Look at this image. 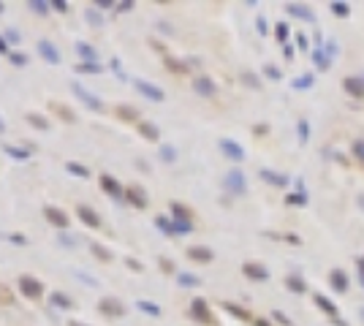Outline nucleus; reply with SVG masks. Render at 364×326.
<instances>
[{
    "mask_svg": "<svg viewBox=\"0 0 364 326\" xmlns=\"http://www.w3.org/2000/svg\"><path fill=\"white\" fill-rule=\"evenodd\" d=\"M71 90H74V95L82 98V104H84V106H90V109H95V111H103V101L95 95V93H90L87 87H84V84L71 82Z\"/></svg>",
    "mask_w": 364,
    "mask_h": 326,
    "instance_id": "f257e3e1",
    "label": "nucleus"
},
{
    "mask_svg": "<svg viewBox=\"0 0 364 326\" xmlns=\"http://www.w3.org/2000/svg\"><path fill=\"white\" fill-rule=\"evenodd\" d=\"M98 310H101V315H106V318H120V315H125L123 302H117L114 296H103L101 302H98Z\"/></svg>",
    "mask_w": 364,
    "mask_h": 326,
    "instance_id": "f03ea898",
    "label": "nucleus"
},
{
    "mask_svg": "<svg viewBox=\"0 0 364 326\" xmlns=\"http://www.w3.org/2000/svg\"><path fill=\"white\" fill-rule=\"evenodd\" d=\"M19 291L25 294L28 299H41L44 296V285H41V280H35V278H19Z\"/></svg>",
    "mask_w": 364,
    "mask_h": 326,
    "instance_id": "7ed1b4c3",
    "label": "nucleus"
},
{
    "mask_svg": "<svg viewBox=\"0 0 364 326\" xmlns=\"http://www.w3.org/2000/svg\"><path fill=\"white\" fill-rule=\"evenodd\" d=\"M44 215H47V220L52 223V226H57L60 231L68 229V215H65L60 207H44Z\"/></svg>",
    "mask_w": 364,
    "mask_h": 326,
    "instance_id": "20e7f679",
    "label": "nucleus"
},
{
    "mask_svg": "<svg viewBox=\"0 0 364 326\" xmlns=\"http://www.w3.org/2000/svg\"><path fill=\"white\" fill-rule=\"evenodd\" d=\"M101 187L111 196V199H114V202H123V196H125V193H123V185H120L114 177H109V174H101Z\"/></svg>",
    "mask_w": 364,
    "mask_h": 326,
    "instance_id": "39448f33",
    "label": "nucleus"
},
{
    "mask_svg": "<svg viewBox=\"0 0 364 326\" xmlns=\"http://www.w3.org/2000/svg\"><path fill=\"white\" fill-rule=\"evenodd\" d=\"M133 87H136V90L142 93L144 98H150V101H163V90L155 87V84H150V82H144V79H136Z\"/></svg>",
    "mask_w": 364,
    "mask_h": 326,
    "instance_id": "423d86ee",
    "label": "nucleus"
},
{
    "mask_svg": "<svg viewBox=\"0 0 364 326\" xmlns=\"http://www.w3.org/2000/svg\"><path fill=\"white\" fill-rule=\"evenodd\" d=\"M38 55H41L47 62H52V65H57V62H60V52H57V47H55L52 41H47V38H41V41H38Z\"/></svg>",
    "mask_w": 364,
    "mask_h": 326,
    "instance_id": "0eeeda50",
    "label": "nucleus"
},
{
    "mask_svg": "<svg viewBox=\"0 0 364 326\" xmlns=\"http://www.w3.org/2000/svg\"><path fill=\"white\" fill-rule=\"evenodd\" d=\"M125 199H128L133 207H139V209L147 207V193H144L139 185H128V190H125Z\"/></svg>",
    "mask_w": 364,
    "mask_h": 326,
    "instance_id": "6e6552de",
    "label": "nucleus"
},
{
    "mask_svg": "<svg viewBox=\"0 0 364 326\" xmlns=\"http://www.w3.org/2000/svg\"><path fill=\"white\" fill-rule=\"evenodd\" d=\"M76 215H79V220H82L84 226H90V229H98V226H101V217H98L90 207H84V204L76 207Z\"/></svg>",
    "mask_w": 364,
    "mask_h": 326,
    "instance_id": "1a4fd4ad",
    "label": "nucleus"
},
{
    "mask_svg": "<svg viewBox=\"0 0 364 326\" xmlns=\"http://www.w3.org/2000/svg\"><path fill=\"white\" fill-rule=\"evenodd\" d=\"M74 49L79 52V57H82L84 62H98V52H95L93 47H90V44H84V41H76V44H74Z\"/></svg>",
    "mask_w": 364,
    "mask_h": 326,
    "instance_id": "9d476101",
    "label": "nucleus"
},
{
    "mask_svg": "<svg viewBox=\"0 0 364 326\" xmlns=\"http://www.w3.org/2000/svg\"><path fill=\"white\" fill-rule=\"evenodd\" d=\"M49 305H52V307H63V310H68V307H74V299H71L68 294H63V291H55L52 296H49Z\"/></svg>",
    "mask_w": 364,
    "mask_h": 326,
    "instance_id": "9b49d317",
    "label": "nucleus"
},
{
    "mask_svg": "<svg viewBox=\"0 0 364 326\" xmlns=\"http://www.w3.org/2000/svg\"><path fill=\"white\" fill-rule=\"evenodd\" d=\"M139 133H142L144 139H150V141H158V139H160L158 128H155L152 123H147V120H142V123H139Z\"/></svg>",
    "mask_w": 364,
    "mask_h": 326,
    "instance_id": "f8f14e48",
    "label": "nucleus"
},
{
    "mask_svg": "<svg viewBox=\"0 0 364 326\" xmlns=\"http://www.w3.org/2000/svg\"><path fill=\"white\" fill-rule=\"evenodd\" d=\"M117 117L125 120V123H142V120H139V111L131 109V106H117Z\"/></svg>",
    "mask_w": 364,
    "mask_h": 326,
    "instance_id": "ddd939ff",
    "label": "nucleus"
},
{
    "mask_svg": "<svg viewBox=\"0 0 364 326\" xmlns=\"http://www.w3.org/2000/svg\"><path fill=\"white\" fill-rule=\"evenodd\" d=\"M193 87H196V90H199L201 95H215V84L209 82L206 77H199L196 82H193Z\"/></svg>",
    "mask_w": 364,
    "mask_h": 326,
    "instance_id": "4468645a",
    "label": "nucleus"
},
{
    "mask_svg": "<svg viewBox=\"0 0 364 326\" xmlns=\"http://www.w3.org/2000/svg\"><path fill=\"white\" fill-rule=\"evenodd\" d=\"M28 8L30 11H35V14H49V11H52V3H47V0H30L28 3Z\"/></svg>",
    "mask_w": 364,
    "mask_h": 326,
    "instance_id": "2eb2a0df",
    "label": "nucleus"
},
{
    "mask_svg": "<svg viewBox=\"0 0 364 326\" xmlns=\"http://www.w3.org/2000/svg\"><path fill=\"white\" fill-rule=\"evenodd\" d=\"M3 150H6V153L11 155V158H19V160L30 158V153H33V150H25V147H11V144H6Z\"/></svg>",
    "mask_w": 364,
    "mask_h": 326,
    "instance_id": "dca6fc26",
    "label": "nucleus"
},
{
    "mask_svg": "<svg viewBox=\"0 0 364 326\" xmlns=\"http://www.w3.org/2000/svg\"><path fill=\"white\" fill-rule=\"evenodd\" d=\"M188 256H190L193 261H209L212 253H209L206 248H190V250H188Z\"/></svg>",
    "mask_w": 364,
    "mask_h": 326,
    "instance_id": "f3484780",
    "label": "nucleus"
},
{
    "mask_svg": "<svg viewBox=\"0 0 364 326\" xmlns=\"http://www.w3.org/2000/svg\"><path fill=\"white\" fill-rule=\"evenodd\" d=\"M193 312H196V318H199V321H209V310H206V305L201 302V299L193 302Z\"/></svg>",
    "mask_w": 364,
    "mask_h": 326,
    "instance_id": "a211bd4d",
    "label": "nucleus"
},
{
    "mask_svg": "<svg viewBox=\"0 0 364 326\" xmlns=\"http://www.w3.org/2000/svg\"><path fill=\"white\" fill-rule=\"evenodd\" d=\"M52 111H57V114H60L63 120H65V123H74V111L68 109V106H63V104H52Z\"/></svg>",
    "mask_w": 364,
    "mask_h": 326,
    "instance_id": "6ab92c4d",
    "label": "nucleus"
},
{
    "mask_svg": "<svg viewBox=\"0 0 364 326\" xmlns=\"http://www.w3.org/2000/svg\"><path fill=\"white\" fill-rule=\"evenodd\" d=\"M76 71H79V74H101L103 65L101 62H82V65H76Z\"/></svg>",
    "mask_w": 364,
    "mask_h": 326,
    "instance_id": "aec40b11",
    "label": "nucleus"
},
{
    "mask_svg": "<svg viewBox=\"0 0 364 326\" xmlns=\"http://www.w3.org/2000/svg\"><path fill=\"white\" fill-rule=\"evenodd\" d=\"M220 147H223V153H226V155H231L234 160H239V158H242V150H239L237 144H234V141H223Z\"/></svg>",
    "mask_w": 364,
    "mask_h": 326,
    "instance_id": "412c9836",
    "label": "nucleus"
},
{
    "mask_svg": "<svg viewBox=\"0 0 364 326\" xmlns=\"http://www.w3.org/2000/svg\"><path fill=\"white\" fill-rule=\"evenodd\" d=\"M28 123L33 125V128H38V131H47L49 128L47 117H41V114H28Z\"/></svg>",
    "mask_w": 364,
    "mask_h": 326,
    "instance_id": "4be33fe9",
    "label": "nucleus"
},
{
    "mask_svg": "<svg viewBox=\"0 0 364 326\" xmlns=\"http://www.w3.org/2000/svg\"><path fill=\"white\" fill-rule=\"evenodd\" d=\"M68 174H76V177H90V169H84L82 163H65Z\"/></svg>",
    "mask_w": 364,
    "mask_h": 326,
    "instance_id": "5701e85b",
    "label": "nucleus"
},
{
    "mask_svg": "<svg viewBox=\"0 0 364 326\" xmlns=\"http://www.w3.org/2000/svg\"><path fill=\"white\" fill-rule=\"evenodd\" d=\"M136 307H139L142 312H147V315H160V307H155L152 302H144V299H142V302H139Z\"/></svg>",
    "mask_w": 364,
    "mask_h": 326,
    "instance_id": "b1692460",
    "label": "nucleus"
},
{
    "mask_svg": "<svg viewBox=\"0 0 364 326\" xmlns=\"http://www.w3.org/2000/svg\"><path fill=\"white\" fill-rule=\"evenodd\" d=\"M8 60L14 62V65H25V62H28V55H25V52H11Z\"/></svg>",
    "mask_w": 364,
    "mask_h": 326,
    "instance_id": "393cba45",
    "label": "nucleus"
},
{
    "mask_svg": "<svg viewBox=\"0 0 364 326\" xmlns=\"http://www.w3.org/2000/svg\"><path fill=\"white\" fill-rule=\"evenodd\" d=\"M155 223H158V229L160 231H166V234H174V226H172V223H169V220H166V217H155Z\"/></svg>",
    "mask_w": 364,
    "mask_h": 326,
    "instance_id": "a878e982",
    "label": "nucleus"
},
{
    "mask_svg": "<svg viewBox=\"0 0 364 326\" xmlns=\"http://www.w3.org/2000/svg\"><path fill=\"white\" fill-rule=\"evenodd\" d=\"M228 185H231L234 190H242V174H239V171H234L231 177H228Z\"/></svg>",
    "mask_w": 364,
    "mask_h": 326,
    "instance_id": "bb28decb",
    "label": "nucleus"
},
{
    "mask_svg": "<svg viewBox=\"0 0 364 326\" xmlns=\"http://www.w3.org/2000/svg\"><path fill=\"white\" fill-rule=\"evenodd\" d=\"M190 231V223L188 220H177L174 223V234H188Z\"/></svg>",
    "mask_w": 364,
    "mask_h": 326,
    "instance_id": "cd10ccee",
    "label": "nucleus"
},
{
    "mask_svg": "<svg viewBox=\"0 0 364 326\" xmlns=\"http://www.w3.org/2000/svg\"><path fill=\"white\" fill-rule=\"evenodd\" d=\"M245 272H248L250 278H264V275H267V272H264L261 266H253V264H248V266H245Z\"/></svg>",
    "mask_w": 364,
    "mask_h": 326,
    "instance_id": "c85d7f7f",
    "label": "nucleus"
},
{
    "mask_svg": "<svg viewBox=\"0 0 364 326\" xmlns=\"http://www.w3.org/2000/svg\"><path fill=\"white\" fill-rule=\"evenodd\" d=\"M93 253H95L98 258H103V261H109V258H111V253H106L103 245H93Z\"/></svg>",
    "mask_w": 364,
    "mask_h": 326,
    "instance_id": "c756f323",
    "label": "nucleus"
},
{
    "mask_svg": "<svg viewBox=\"0 0 364 326\" xmlns=\"http://www.w3.org/2000/svg\"><path fill=\"white\" fill-rule=\"evenodd\" d=\"M160 158H163V160H169V163H172V160H174V150H172V147H160Z\"/></svg>",
    "mask_w": 364,
    "mask_h": 326,
    "instance_id": "7c9ffc66",
    "label": "nucleus"
},
{
    "mask_svg": "<svg viewBox=\"0 0 364 326\" xmlns=\"http://www.w3.org/2000/svg\"><path fill=\"white\" fill-rule=\"evenodd\" d=\"M87 22L90 25H103V16L95 14V11H87Z\"/></svg>",
    "mask_w": 364,
    "mask_h": 326,
    "instance_id": "2f4dec72",
    "label": "nucleus"
},
{
    "mask_svg": "<svg viewBox=\"0 0 364 326\" xmlns=\"http://www.w3.org/2000/svg\"><path fill=\"white\" fill-rule=\"evenodd\" d=\"M19 30H6V41H11V44H19Z\"/></svg>",
    "mask_w": 364,
    "mask_h": 326,
    "instance_id": "473e14b6",
    "label": "nucleus"
},
{
    "mask_svg": "<svg viewBox=\"0 0 364 326\" xmlns=\"http://www.w3.org/2000/svg\"><path fill=\"white\" fill-rule=\"evenodd\" d=\"M179 283H182V285H196L199 280L193 278V275H179Z\"/></svg>",
    "mask_w": 364,
    "mask_h": 326,
    "instance_id": "72a5a7b5",
    "label": "nucleus"
},
{
    "mask_svg": "<svg viewBox=\"0 0 364 326\" xmlns=\"http://www.w3.org/2000/svg\"><path fill=\"white\" fill-rule=\"evenodd\" d=\"M52 8H57V11H68V3H65V0H52Z\"/></svg>",
    "mask_w": 364,
    "mask_h": 326,
    "instance_id": "f704fd0d",
    "label": "nucleus"
},
{
    "mask_svg": "<svg viewBox=\"0 0 364 326\" xmlns=\"http://www.w3.org/2000/svg\"><path fill=\"white\" fill-rule=\"evenodd\" d=\"M95 8H117V3H111V0H98Z\"/></svg>",
    "mask_w": 364,
    "mask_h": 326,
    "instance_id": "c9c22d12",
    "label": "nucleus"
},
{
    "mask_svg": "<svg viewBox=\"0 0 364 326\" xmlns=\"http://www.w3.org/2000/svg\"><path fill=\"white\" fill-rule=\"evenodd\" d=\"M133 3H117V11H131Z\"/></svg>",
    "mask_w": 364,
    "mask_h": 326,
    "instance_id": "e433bc0d",
    "label": "nucleus"
},
{
    "mask_svg": "<svg viewBox=\"0 0 364 326\" xmlns=\"http://www.w3.org/2000/svg\"><path fill=\"white\" fill-rule=\"evenodd\" d=\"M128 266H131V269H139V272H142V264H139V261H133V258H128Z\"/></svg>",
    "mask_w": 364,
    "mask_h": 326,
    "instance_id": "4c0bfd02",
    "label": "nucleus"
},
{
    "mask_svg": "<svg viewBox=\"0 0 364 326\" xmlns=\"http://www.w3.org/2000/svg\"><path fill=\"white\" fill-rule=\"evenodd\" d=\"M0 55H11V52H8V47H6V41H3V38H0Z\"/></svg>",
    "mask_w": 364,
    "mask_h": 326,
    "instance_id": "58836bf2",
    "label": "nucleus"
},
{
    "mask_svg": "<svg viewBox=\"0 0 364 326\" xmlns=\"http://www.w3.org/2000/svg\"><path fill=\"white\" fill-rule=\"evenodd\" d=\"M71 326H87V324H79V321H71Z\"/></svg>",
    "mask_w": 364,
    "mask_h": 326,
    "instance_id": "ea45409f",
    "label": "nucleus"
},
{
    "mask_svg": "<svg viewBox=\"0 0 364 326\" xmlns=\"http://www.w3.org/2000/svg\"><path fill=\"white\" fill-rule=\"evenodd\" d=\"M3 8H6V6H3V3H0V14H3Z\"/></svg>",
    "mask_w": 364,
    "mask_h": 326,
    "instance_id": "a19ab883",
    "label": "nucleus"
},
{
    "mask_svg": "<svg viewBox=\"0 0 364 326\" xmlns=\"http://www.w3.org/2000/svg\"><path fill=\"white\" fill-rule=\"evenodd\" d=\"M0 131H3V123H0Z\"/></svg>",
    "mask_w": 364,
    "mask_h": 326,
    "instance_id": "79ce46f5",
    "label": "nucleus"
}]
</instances>
